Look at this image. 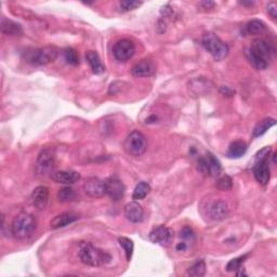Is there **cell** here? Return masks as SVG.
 <instances>
[{"label":"cell","mask_w":277,"mask_h":277,"mask_svg":"<svg viewBox=\"0 0 277 277\" xmlns=\"http://www.w3.org/2000/svg\"><path fill=\"white\" fill-rule=\"evenodd\" d=\"M249 63L258 71L266 70L272 60V49L264 39H254L246 52Z\"/></svg>","instance_id":"obj_1"},{"label":"cell","mask_w":277,"mask_h":277,"mask_svg":"<svg viewBox=\"0 0 277 277\" xmlns=\"http://www.w3.org/2000/svg\"><path fill=\"white\" fill-rule=\"evenodd\" d=\"M79 259L82 263L89 266H103L108 264L112 256L91 243H81L79 248Z\"/></svg>","instance_id":"obj_2"},{"label":"cell","mask_w":277,"mask_h":277,"mask_svg":"<svg viewBox=\"0 0 277 277\" xmlns=\"http://www.w3.org/2000/svg\"><path fill=\"white\" fill-rule=\"evenodd\" d=\"M36 226V219L32 214L22 212L14 218L11 226V233L17 239L22 241L33 235Z\"/></svg>","instance_id":"obj_3"},{"label":"cell","mask_w":277,"mask_h":277,"mask_svg":"<svg viewBox=\"0 0 277 277\" xmlns=\"http://www.w3.org/2000/svg\"><path fill=\"white\" fill-rule=\"evenodd\" d=\"M201 44L212 56L215 61H222L228 57L230 52L228 44L213 33L205 34L203 39H201Z\"/></svg>","instance_id":"obj_4"},{"label":"cell","mask_w":277,"mask_h":277,"mask_svg":"<svg viewBox=\"0 0 277 277\" xmlns=\"http://www.w3.org/2000/svg\"><path fill=\"white\" fill-rule=\"evenodd\" d=\"M59 56V50L54 46H46L35 49L27 53V61L35 66L47 65L54 62Z\"/></svg>","instance_id":"obj_5"},{"label":"cell","mask_w":277,"mask_h":277,"mask_svg":"<svg viewBox=\"0 0 277 277\" xmlns=\"http://www.w3.org/2000/svg\"><path fill=\"white\" fill-rule=\"evenodd\" d=\"M124 148L126 153L130 156H142L147 149V140L144 134L141 133L140 131H132L129 136L126 138Z\"/></svg>","instance_id":"obj_6"},{"label":"cell","mask_w":277,"mask_h":277,"mask_svg":"<svg viewBox=\"0 0 277 277\" xmlns=\"http://www.w3.org/2000/svg\"><path fill=\"white\" fill-rule=\"evenodd\" d=\"M56 167L54 154L52 149L46 148L42 149L38 155V158L35 163V172L40 178H46L52 174Z\"/></svg>","instance_id":"obj_7"},{"label":"cell","mask_w":277,"mask_h":277,"mask_svg":"<svg viewBox=\"0 0 277 277\" xmlns=\"http://www.w3.org/2000/svg\"><path fill=\"white\" fill-rule=\"evenodd\" d=\"M197 168L201 174L208 177H218L222 171L221 162L210 152L200 157L197 161Z\"/></svg>","instance_id":"obj_8"},{"label":"cell","mask_w":277,"mask_h":277,"mask_svg":"<svg viewBox=\"0 0 277 277\" xmlns=\"http://www.w3.org/2000/svg\"><path fill=\"white\" fill-rule=\"evenodd\" d=\"M136 53V46L130 39H119L114 43L113 54L119 62H127Z\"/></svg>","instance_id":"obj_9"},{"label":"cell","mask_w":277,"mask_h":277,"mask_svg":"<svg viewBox=\"0 0 277 277\" xmlns=\"http://www.w3.org/2000/svg\"><path fill=\"white\" fill-rule=\"evenodd\" d=\"M148 238L153 244L167 247V246H170L172 241H174L175 232L170 228L160 226V227H157L156 229H154L151 233H149Z\"/></svg>","instance_id":"obj_10"},{"label":"cell","mask_w":277,"mask_h":277,"mask_svg":"<svg viewBox=\"0 0 277 277\" xmlns=\"http://www.w3.org/2000/svg\"><path fill=\"white\" fill-rule=\"evenodd\" d=\"M84 191L88 196L92 198H100L106 195L105 181H102L99 178H89L84 184Z\"/></svg>","instance_id":"obj_11"},{"label":"cell","mask_w":277,"mask_h":277,"mask_svg":"<svg viewBox=\"0 0 277 277\" xmlns=\"http://www.w3.org/2000/svg\"><path fill=\"white\" fill-rule=\"evenodd\" d=\"M252 172L254 179L261 185H266L271 178L269 174V168L267 164V158H260L254 160V164L252 167Z\"/></svg>","instance_id":"obj_12"},{"label":"cell","mask_w":277,"mask_h":277,"mask_svg":"<svg viewBox=\"0 0 277 277\" xmlns=\"http://www.w3.org/2000/svg\"><path fill=\"white\" fill-rule=\"evenodd\" d=\"M105 189L106 195H108L112 200L118 201L124 197V194L126 191L125 184L116 177H110L105 181Z\"/></svg>","instance_id":"obj_13"},{"label":"cell","mask_w":277,"mask_h":277,"mask_svg":"<svg viewBox=\"0 0 277 277\" xmlns=\"http://www.w3.org/2000/svg\"><path fill=\"white\" fill-rule=\"evenodd\" d=\"M32 203L38 209V210H44L47 208L49 201V190L47 186L39 185L32 193Z\"/></svg>","instance_id":"obj_14"},{"label":"cell","mask_w":277,"mask_h":277,"mask_svg":"<svg viewBox=\"0 0 277 277\" xmlns=\"http://www.w3.org/2000/svg\"><path fill=\"white\" fill-rule=\"evenodd\" d=\"M125 215L132 223H141L144 220V210L137 200H133L125 206Z\"/></svg>","instance_id":"obj_15"},{"label":"cell","mask_w":277,"mask_h":277,"mask_svg":"<svg viewBox=\"0 0 277 277\" xmlns=\"http://www.w3.org/2000/svg\"><path fill=\"white\" fill-rule=\"evenodd\" d=\"M156 72L154 63L149 60H141L133 65L131 73L134 77H148Z\"/></svg>","instance_id":"obj_16"},{"label":"cell","mask_w":277,"mask_h":277,"mask_svg":"<svg viewBox=\"0 0 277 277\" xmlns=\"http://www.w3.org/2000/svg\"><path fill=\"white\" fill-rule=\"evenodd\" d=\"M79 219V215L74 212H64L54 216L50 222V227L52 230H58L61 228H65L70 224L74 223Z\"/></svg>","instance_id":"obj_17"},{"label":"cell","mask_w":277,"mask_h":277,"mask_svg":"<svg viewBox=\"0 0 277 277\" xmlns=\"http://www.w3.org/2000/svg\"><path fill=\"white\" fill-rule=\"evenodd\" d=\"M229 215V207L222 200L214 201V203L209 207V216L214 221L224 220Z\"/></svg>","instance_id":"obj_18"},{"label":"cell","mask_w":277,"mask_h":277,"mask_svg":"<svg viewBox=\"0 0 277 277\" xmlns=\"http://www.w3.org/2000/svg\"><path fill=\"white\" fill-rule=\"evenodd\" d=\"M51 179L53 180L56 183L70 185L78 181L80 179V174H78L76 171H59L54 172V174L51 176Z\"/></svg>","instance_id":"obj_19"},{"label":"cell","mask_w":277,"mask_h":277,"mask_svg":"<svg viewBox=\"0 0 277 277\" xmlns=\"http://www.w3.org/2000/svg\"><path fill=\"white\" fill-rule=\"evenodd\" d=\"M86 59L94 74L99 75L105 71V66L102 63L101 58L96 51H88L86 53Z\"/></svg>","instance_id":"obj_20"},{"label":"cell","mask_w":277,"mask_h":277,"mask_svg":"<svg viewBox=\"0 0 277 277\" xmlns=\"http://www.w3.org/2000/svg\"><path fill=\"white\" fill-rule=\"evenodd\" d=\"M2 32L5 35H9V36H20L23 33V29H22V26L19 23H16L11 20H8L6 18L2 19Z\"/></svg>","instance_id":"obj_21"},{"label":"cell","mask_w":277,"mask_h":277,"mask_svg":"<svg viewBox=\"0 0 277 277\" xmlns=\"http://www.w3.org/2000/svg\"><path fill=\"white\" fill-rule=\"evenodd\" d=\"M247 149H248V146L244 141H235L229 146L227 155L229 158L237 159L246 154Z\"/></svg>","instance_id":"obj_22"},{"label":"cell","mask_w":277,"mask_h":277,"mask_svg":"<svg viewBox=\"0 0 277 277\" xmlns=\"http://www.w3.org/2000/svg\"><path fill=\"white\" fill-rule=\"evenodd\" d=\"M275 125H276V121L274 118H271V117L264 118L263 121H261L260 123H258V125L256 127H254L253 132H252V138L256 139L261 136H263V134L266 133V131L268 129H271L272 127Z\"/></svg>","instance_id":"obj_23"},{"label":"cell","mask_w":277,"mask_h":277,"mask_svg":"<svg viewBox=\"0 0 277 277\" xmlns=\"http://www.w3.org/2000/svg\"><path fill=\"white\" fill-rule=\"evenodd\" d=\"M266 31V26L260 20H252L246 25V32L249 35H261Z\"/></svg>","instance_id":"obj_24"},{"label":"cell","mask_w":277,"mask_h":277,"mask_svg":"<svg viewBox=\"0 0 277 277\" xmlns=\"http://www.w3.org/2000/svg\"><path fill=\"white\" fill-rule=\"evenodd\" d=\"M149 191H151V186H149V184L147 182H139L136 188H134V191H133V194H132V199L134 200H141V199H144L147 195Z\"/></svg>","instance_id":"obj_25"},{"label":"cell","mask_w":277,"mask_h":277,"mask_svg":"<svg viewBox=\"0 0 277 277\" xmlns=\"http://www.w3.org/2000/svg\"><path fill=\"white\" fill-rule=\"evenodd\" d=\"M206 274V263L204 260H198L188 268L186 275L192 277H201Z\"/></svg>","instance_id":"obj_26"},{"label":"cell","mask_w":277,"mask_h":277,"mask_svg":"<svg viewBox=\"0 0 277 277\" xmlns=\"http://www.w3.org/2000/svg\"><path fill=\"white\" fill-rule=\"evenodd\" d=\"M118 243L123 247V249L125 251L126 254V259L127 261H130L132 258L133 254V250H134V244L131 241L130 238L128 237H118Z\"/></svg>","instance_id":"obj_27"},{"label":"cell","mask_w":277,"mask_h":277,"mask_svg":"<svg viewBox=\"0 0 277 277\" xmlns=\"http://www.w3.org/2000/svg\"><path fill=\"white\" fill-rule=\"evenodd\" d=\"M58 198L60 201H62V203H70V201L76 200L77 195L73 189L67 188L66 186V188H63L59 191Z\"/></svg>","instance_id":"obj_28"},{"label":"cell","mask_w":277,"mask_h":277,"mask_svg":"<svg viewBox=\"0 0 277 277\" xmlns=\"http://www.w3.org/2000/svg\"><path fill=\"white\" fill-rule=\"evenodd\" d=\"M248 257V254H244L242 257H238L235 259H232L229 263L227 264V271L228 272H236L237 269H239L242 267L243 263L245 262V260Z\"/></svg>","instance_id":"obj_29"},{"label":"cell","mask_w":277,"mask_h":277,"mask_svg":"<svg viewBox=\"0 0 277 277\" xmlns=\"http://www.w3.org/2000/svg\"><path fill=\"white\" fill-rule=\"evenodd\" d=\"M64 58L66 60V62L71 65L76 66L79 64V57L76 50L73 48H66L64 50Z\"/></svg>","instance_id":"obj_30"},{"label":"cell","mask_w":277,"mask_h":277,"mask_svg":"<svg viewBox=\"0 0 277 277\" xmlns=\"http://www.w3.org/2000/svg\"><path fill=\"white\" fill-rule=\"evenodd\" d=\"M216 189L226 192V191H230L233 188V181H232V179L229 176H223L221 177L218 181H216Z\"/></svg>","instance_id":"obj_31"},{"label":"cell","mask_w":277,"mask_h":277,"mask_svg":"<svg viewBox=\"0 0 277 277\" xmlns=\"http://www.w3.org/2000/svg\"><path fill=\"white\" fill-rule=\"evenodd\" d=\"M142 4H143L142 2H134V0H124V2L119 3V6H121L122 11L128 12L136 10L140 6H142Z\"/></svg>","instance_id":"obj_32"},{"label":"cell","mask_w":277,"mask_h":277,"mask_svg":"<svg viewBox=\"0 0 277 277\" xmlns=\"http://www.w3.org/2000/svg\"><path fill=\"white\" fill-rule=\"evenodd\" d=\"M181 238L184 241H194L195 238V234H194V231L190 227H184L181 231Z\"/></svg>","instance_id":"obj_33"},{"label":"cell","mask_w":277,"mask_h":277,"mask_svg":"<svg viewBox=\"0 0 277 277\" xmlns=\"http://www.w3.org/2000/svg\"><path fill=\"white\" fill-rule=\"evenodd\" d=\"M267 12L269 16H271L273 19H276L277 17V6L275 3H271L268 4L267 6Z\"/></svg>","instance_id":"obj_34"},{"label":"cell","mask_w":277,"mask_h":277,"mask_svg":"<svg viewBox=\"0 0 277 277\" xmlns=\"http://www.w3.org/2000/svg\"><path fill=\"white\" fill-rule=\"evenodd\" d=\"M199 5L203 6L204 9H210L214 6V3H212V2H203V3H200Z\"/></svg>","instance_id":"obj_35"},{"label":"cell","mask_w":277,"mask_h":277,"mask_svg":"<svg viewBox=\"0 0 277 277\" xmlns=\"http://www.w3.org/2000/svg\"><path fill=\"white\" fill-rule=\"evenodd\" d=\"M176 248L178 251H182V250H185L186 248H188V246H186V243H179Z\"/></svg>","instance_id":"obj_36"},{"label":"cell","mask_w":277,"mask_h":277,"mask_svg":"<svg viewBox=\"0 0 277 277\" xmlns=\"http://www.w3.org/2000/svg\"><path fill=\"white\" fill-rule=\"evenodd\" d=\"M241 5H243V6H252L253 5V3L251 2H249V3H246V2H243V3H241Z\"/></svg>","instance_id":"obj_37"}]
</instances>
